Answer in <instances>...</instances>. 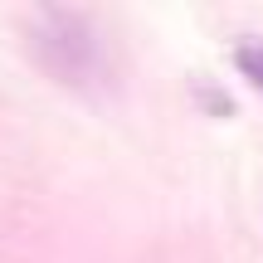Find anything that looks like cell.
I'll return each mask as SVG.
<instances>
[{
    "instance_id": "6da1fadb",
    "label": "cell",
    "mask_w": 263,
    "mask_h": 263,
    "mask_svg": "<svg viewBox=\"0 0 263 263\" xmlns=\"http://www.w3.org/2000/svg\"><path fill=\"white\" fill-rule=\"evenodd\" d=\"M29 49L34 59L64 83H98L107 73L103 59V39H98V25L83 15V10H64V5H39L29 15Z\"/></svg>"
},
{
    "instance_id": "7a4b0ae2",
    "label": "cell",
    "mask_w": 263,
    "mask_h": 263,
    "mask_svg": "<svg viewBox=\"0 0 263 263\" xmlns=\"http://www.w3.org/2000/svg\"><path fill=\"white\" fill-rule=\"evenodd\" d=\"M234 68L249 78V83L263 93V44L258 39H244V44H234Z\"/></svg>"
}]
</instances>
